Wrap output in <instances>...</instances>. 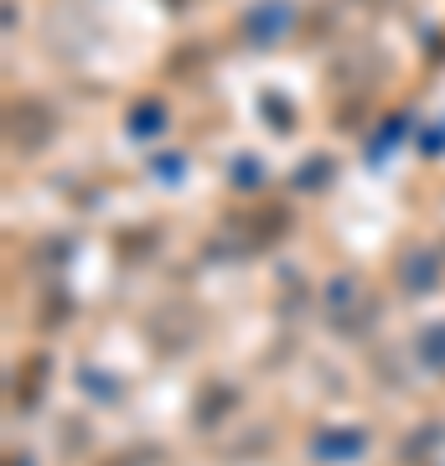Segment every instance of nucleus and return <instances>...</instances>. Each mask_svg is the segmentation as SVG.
Wrapping results in <instances>:
<instances>
[{"instance_id": "nucleus-1", "label": "nucleus", "mask_w": 445, "mask_h": 466, "mask_svg": "<svg viewBox=\"0 0 445 466\" xmlns=\"http://www.w3.org/2000/svg\"><path fill=\"white\" fill-rule=\"evenodd\" d=\"M420 352H425L435 368H445V321H440V327H430V332L420 337Z\"/></svg>"}, {"instance_id": "nucleus-2", "label": "nucleus", "mask_w": 445, "mask_h": 466, "mask_svg": "<svg viewBox=\"0 0 445 466\" xmlns=\"http://www.w3.org/2000/svg\"><path fill=\"white\" fill-rule=\"evenodd\" d=\"M430 269H435V259H430V254H410V259H404V275H410V290H425V275Z\"/></svg>"}]
</instances>
